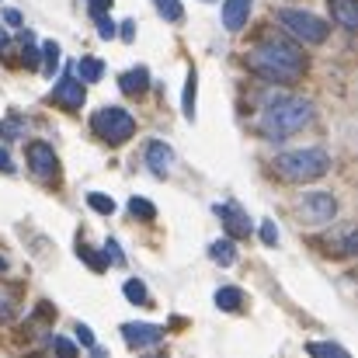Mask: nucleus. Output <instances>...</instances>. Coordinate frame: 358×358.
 I'll return each mask as SVG.
<instances>
[{"label":"nucleus","instance_id":"473e14b6","mask_svg":"<svg viewBox=\"0 0 358 358\" xmlns=\"http://www.w3.org/2000/svg\"><path fill=\"white\" fill-rule=\"evenodd\" d=\"M52 348H56L59 355H77V345H73V341H66V338H56V341H52Z\"/></svg>","mask_w":358,"mask_h":358},{"label":"nucleus","instance_id":"393cba45","mask_svg":"<svg viewBox=\"0 0 358 358\" xmlns=\"http://www.w3.org/2000/svg\"><path fill=\"white\" fill-rule=\"evenodd\" d=\"M21 132H24V125H21V122H17V119L0 122V136H3V139H17Z\"/></svg>","mask_w":358,"mask_h":358},{"label":"nucleus","instance_id":"a211bd4d","mask_svg":"<svg viewBox=\"0 0 358 358\" xmlns=\"http://www.w3.org/2000/svg\"><path fill=\"white\" fill-rule=\"evenodd\" d=\"M216 306L234 313V310H240V306H243V292H240V289H234V285L220 289V292H216Z\"/></svg>","mask_w":358,"mask_h":358},{"label":"nucleus","instance_id":"f3484780","mask_svg":"<svg viewBox=\"0 0 358 358\" xmlns=\"http://www.w3.org/2000/svg\"><path fill=\"white\" fill-rule=\"evenodd\" d=\"M122 292H125L129 303H136V306H150V292H146V285H143L139 278H129V282L122 285Z\"/></svg>","mask_w":358,"mask_h":358},{"label":"nucleus","instance_id":"c85d7f7f","mask_svg":"<svg viewBox=\"0 0 358 358\" xmlns=\"http://www.w3.org/2000/svg\"><path fill=\"white\" fill-rule=\"evenodd\" d=\"M105 257H108L112 264H125V254L119 250V243H115V240H108V243H105Z\"/></svg>","mask_w":358,"mask_h":358},{"label":"nucleus","instance_id":"7c9ffc66","mask_svg":"<svg viewBox=\"0 0 358 358\" xmlns=\"http://www.w3.org/2000/svg\"><path fill=\"white\" fill-rule=\"evenodd\" d=\"M261 240H264L268 247H275V243H278V227H275V223H264V227H261Z\"/></svg>","mask_w":358,"mask_h":358},{"label":"nucleus","instance_id":"b1692460","mask_svg":"<svg viewBox=\"0 0 358 358\" xmlns=\"http://www.w3.org/2000/svg\"><path fill=\"white\" fill-rule=\"evenodd\" d=\"M42 56H45V73L52 77V70L59 66V45H56V42H45V45H42Z\"/></svg>","mask_w":358,"mask_h":358},{"label":"nucleus","instance_id":"4c0bfd02","mask_svg":"<svg viewBox=\"0 0 358 358\" xmlns=\"http://www.w3.org/2000/svg\"><path fill=\"white\" fill-rule=\"evenodd\" d=\"M7 49V35H3V28H0V52Z\"/></svg>","mask_w":358,"mask_h":358},{"label":"nucleus","instance_id":"aec40b11","mask_svg":"<svg viewBox=\"0 0 358 358\" xmlns=\"http://www.w3.org/2000/svg\"><path fill=\"white\" fill-rule=\"evenodd\" d=\"M129 213H132V216H139L143 223L157 220V206H153V202H146V199H129Z\"/></svg>","mask_w":358,"mask_h":358},{"label":"nucleus","instance_id":"9b49d317","mask_svg":"<svg viewBox=\"0 0 358 358\" xmlns=\"http://www.w3.org/2000/svg\"><path fill=\"white\" fill-rule=\"evenodd\" d=\"M216 213H220V220H223V227H227V234L234 240H243L250 234V220L240 213L237 206H216Z\"/></svg>","mask_w":358,"mask_h":358},{"label":"nucleus","instance_id":"f257e3e1","mask_svg":"<svg viewBox=\"0 0 358 358\" xmlns=\"http://www.w3.org/2000/svg\"><path fill=\"white\" fill-rule=\"evenodd\" d=\"M247 66L257 70L264 80H278V84H292L303 77L306 70V56L289 45V42H261L250 56H247Z\"/></svg>","mask_w":358,"mask_h":358},{"label":"nucleus","instance_id":"6e6552de","mask_svg":"<svg viewBox=\"0 0 358 358\" xmlns=\"http://www.w3.org/2000/svg\"><path fill=\"white\" fill-rule=\"evenodd\" d=\"M28 164H31V171H35L38 178H45V181L59 174V160H56L52 146H45V143H28Z\"/></svg>","mask_w":358,"mask_h":358},{"label":"nucleus","instance_id":"58836bf2","mask_svg":"<svg viewBox=\"0 0 358 358\" xmlns=\"http://www.w3.org/2000/svg\"><path fill=\"white\" fill-rule=\"evenodd\" d=\"M3 268H7V261H3V257H0V271H3Z\"/></svg>","mask_w":358,"mask_h":358},{"label":"nucleus","instance_id":"ea45409f","mask_svg":"<svg viewBox=\"0 0 358 358\" xmlns=\"http://www.w3.org/2000/svg\"><path fill=\"white\" fill-rule=\"evenodd\" d=\"M206 3H209V0H206Z\"/></svg>","mask_w":358,"mask_h":358},{"label":"nucleus","instance_id":"c9c22d12","mask_svg":"<svg viewBox=\"0 0 358 358\" xmlns=\"http://www.w3.org/2000/svg\"><path fill=\"white\" fill-rule=\"evenodd\" d=\"M3 21H7V24H14V28H17V24H21V14H17V10H14V7H7V10H3Z\"/></svg>","mask_w":358,"mask_h":358},{"label":"nucleus","instance_id":"ddd939ff","mask_svg":"<svg viewBox=\"0 0 358 358\" xmlns=\"http://www.w3.org/2000/svg\"><path fill=\"white\" fill-rule=\"evenodd\" d=\"M119 87L122 94H129V98H139V94H146V87H150V73L143 70V66H136V70H125L119 77Z\"/></svg>","mask_w":358,"mask_h":358},{"label":"nucleus","instance_id":"5701e85b","mask_svg":"<svg viewBox=\"0 0 358 358\" xmlns=\"http://www.w3.org/2000/svg\"><path fill=\"white\" fill-rule=\"evenodd\" d=\"M94 24H98V35H101V38H115V35H119V28H115V21L108 17V10H105V14H94Z\"/></svg>","mask_w":358,"mask_h":358},{"label":"nucleus","instance_id":"9d476101","mask_svg":"<svg viewBox=\"0 0 358 358\" xmlns=\"http://www.w3.org/2000/svg\"><path fill=\"white\" fill-rule=\"evenodd\" d=\"M146 164H150V171H153L157 178H164V174H171V167H174V150H171L167 143L153 139V143L146 146Z\"/></svg>","mask_w":358,"mask_h":358},{"label":"nucleus","instance_id":"f03ea898","mask_svg":"<svg viewBox=\"0 0 358 358\" xmlns=\"http://www.w3.org/2000/svg\"><path fill=\"white\" fill-rule=\"evenodd\" d=\"M310 119H313L310 101H303V98H278V101H271V105L264 108L261 132H264L268 139H285V136H292L296 129H303Z\"/></svg>","mask_w":358,"mask_h":358},{"label":"nucleus","instance_id":"a878e982","mask_svg":"<svg viewBox=\"0 0 358 358\" xmlns=\"http://www.w3.org/2000/svg\"><path fill=\"white\" fill-rule=\"evenodd\" d=\"M77 254H80V257H84V261H87L94 271H105V257H98L91 247H77Z\"/></svg>","mask_w":358,"mask_h":358},{"label":"nucleus","instance_id":"0eeeda50","mask_svg":"<svg viewBox=\"0 0 358 358\" xmlns=\"http://www.w3.org/2000/svg\"><path fill=\"white\" fill-rule=\"evenodd\" d=\"M52 101H56V105H63V108H70V112L84 108V101H87L84 80H77V73H73V70H66V73H63V80L52 87Z\"/></svg>","mask_w":358,"mask_h":358},{"label":"nucleus","instance_id":"72a5a7b5","mask_svg":"<svg viewBox=\"0 0 358 358\" xmlns=\"http://www.w3.org/2000/svg\"><path fill=\"white\" fill-rule=\"evenodd\" d=\"M87 7H91V14H105V10H112V0H87Z\"/></svg>","mask_w":358,"mask_h":358},{"label":"nucleus","instance_id":"20e7f679","mask_svg":"<svg viewBox=\"0 0 358 358\" xmlns=\"http://www.w3.org/2000/svg\"><path fill=\"white\" fill-rule=\"evenodd\" d=\"M278 24H282L292 38H299L303 45H320V42L327 38V31H331L327 21H320V17L310 14V10H296V7H282V10H278Z\"/></svg>","mask_w":358,"mask_h":358},{"label":"nucleus","instance_id":"4be33fe9","mask_svg":"<svg viewBox=\"0 0 358 358\" xmlns=\"http://www.w3.org/2000/svg\"><path fill=\"white\" fill-rule=\"evenodd\" d=\"M87 206H91L94 213H101V216H112V213H115V202H112L108 195H98V192L87 195Z\"/></svg>","mask_w":358,"mask_h":358},{"label":"nucleus","instance_id":"2eb2a0df","mask_svg":"<svg viewBox=\"0 0 358 358\" xmlns=\"http://www.w3.org/2000/svg\"><path fill=\"white\" fill-rule=\"evenodd\" d=\"M209 257H213L216 264H234V257H237V250H234V237L216 240V243L209 247Z\"/></svg>","mask_w":358,"mask_h":358},{"label":"nucleus","instance_id":"412c9836","mask_svg":"<svg viewBox=\"0 0 358 358\" xmlns=\"http://www.w3.org/2000/svg\"><path fill=\"white\" fill-rule=\"evenodd\" d=\"M153 3H157V10H160L167 21H174V24L185 17V10H181V0H153Z\"/></svg>","mask_w":358,"mask_h":358},{"label":"nucleus","instance_id":"39448f33","mask_svg":"<svg viewBox=\"0 0 358 358\" xmlns=\"http://www.w3.org/2000/svg\"><path fill=\"white\" fill-rule=\"evenodd\" d=\"M91 129L105 139V143H112V146H119L125 143L132 132H136V119L125 112V108H115V105H105L94 119H91Z\"/></svg>","mask_w":358,"mask_h":358},{"label":"nucleus","instance_id":"1a4fd4ad","mask_svg":"<svg viewBox=\"0 0 358 358\" xmlns=\"http://www.w3.org/2000/svg\"><path fill=\"white\" fill-rule=\"evenodd\" d=\"M122 338L129 348H150L164 341V327L157 324H122Z\"/></svg>","mask_w":358,"mask_h":358},{"label":"nucleus","instance_id":"f704fd0d","mask_svg":"<svg viewBox=\"0 0 358 358\" xmlns=\"http://www.w3.org/2000/svg\"><path fill=\"white\" fill-rule=\"evenodd\" d=\"M125 42H132L136 38V21H122V31H119Z\"/></svg>","mask_w":358,"mask_h":358},{"label":"nucleus","instance_id":"bb28decb","mask_svg":"<svg viewBox=\"0 0 358 358\" xmlns=\"http://www.w3.org/2000/svg\"><path fill=\"white\" fill-rule=\"evenodd\" d=\"M310 352L313 355H334V358H348L345 348H338V345H310Z\"/></svg>","mask_w":358,"mask_h":358},{"label":"nucleus","instance_id":"dca6fc26","mask_svg":"<svg viewBox=\"0 0 358 358\" xmlns=\"http://www.w3.org/2000/svg\"><path fill=\"white\" fill-rule=\"evenodd\" d=\"M70 70H73L80 80H87V84H91V80H101V73H105L101 59H80V63H73Z\"/></svg>","mask_w":358,"mask_h":358},{"label":"nucleus","instance_id":"7ed1b4c3","mask_svg":"<svg viewBox=\"0 0 358 358\" xmlns=\"http://www.w3.org/2000/svg\"><path fill=\"white\" fill-rule=\"evenodd\" d=\"M275 171L278 178L292 181V185H303V181H317L331 171V157L327 150L320 146H310V150H292V153H282L275 157Z\"/></svg>","mask_w":358,"mask_h":358},{"label":"nucleus","instance_id":"2f4dec72","mask_svg":"<svg viewBox=\"0 0 358 358\" xmlns=\"http://www.w3.org/2000/svg\"><path fill=\"white\" fill-rule=\"evenodd\" d=\"M14 313V303H10V292L7 289H0V320H7Z\"/></svg>","mask_w":358,"mask_h":358},{"label":"nucleus","instance_id":"f8f14e48","mask_svg":"<svg viewBox=\"0 0 358 358\" xmlns=\"http://www.w3.org/2000/svg\"><path fill=\"white\" fill-rule=\"evenodd\" d=\"M254 0H227L223 3V28L227 31H240L247 24V14H250Z\"/></svg>","mask_w":358,"mask_h":358},{"label":"nucleus","instance_id":"6ab92c4d","mask_svg":"<svg viewBox=\"0 0 358 358\" xmlns=\"http://www.w3.org/2000/svg\"><path fill=\"white\" fill-rule=\"evenodd\" d=\"M195 94H199V77H195V70H192V73H188V84H185V101H181L185 119H195Z\"/></svg>","mask_w":358,"mask_h":358},{"label":"nucleus","instance_id":"c756f323","mask_svg":"<svg viewBox=\"0 0 358 358\" xmlns=\"http://www.w3.org/2000/svg\"><path fill=\"white\" fill-rule=\"evenodd\" d=\"M24 66H38V52L31 45V35H24Z\"/></svg>","mask_w":358,"mask_h":358},{"label":"nucleus","instance_id":"423d86ee","mask_svg":"<svg viewBox=\"0 0 358 358\" xmlns=\"http://www.w3.org/2000/svg\"><path fill=\"white\" fill-rule=\"evenodd\" d=\"M334 213H338V202H334L331 192H306V195L299 199V216H303V223H331Z\"/></svg>","mask_w":358,"mask_h":358},{"label":"nucleus","instance_id":"cd10ccee","mask_svg":"<svg viewBox=\"0 0 358 358\" xmlns=\"http://www.w3.org/2000/svg\"><path fill=\"white\" fill-rule=\"evenodd\" d=\"M77 341H80L84 348H91V352L98 348V341H94V334H91V327H87V324H77Z\"/></svg>","mask_w":358,"mask_h":358},{"label":"nucleus","instance_id":"e433bc0d","mask_svg":"<svg viewBox=\"0 0 358 358\" xmlns=\"http://www.w3.org/2000/svg\"><path fill=\"white\" fill-rule=\"evenodd\" d=\"M0 171H3V174H10V171H14V164H10L7 150H0Z\"/></svg>","mask_w":358,"mask_h":358},{"label":"nucleus","instance_id":"4468645a","mask_svg":"<svg viewBox=\"0 0 358 358\" xmlns=\"http://www.w3.org/2000/svg\"><path fill=\"white\" fill-rule=\"evenodd\" d=\"M327 3H331L334 21H338V24H345L348 31H355L358 28V3L355 0H327Z\"/></svg>","mask_w":358,"mask_h":358}]
</instances>
